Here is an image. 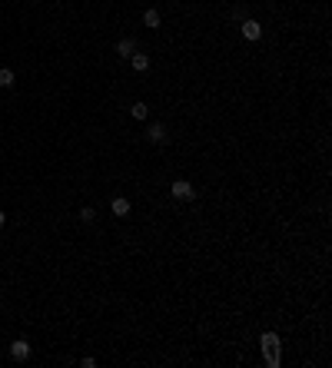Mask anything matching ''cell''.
<instances>
[{"label":"cell","mask_w":332,"mask_h":368,"mask_svg":"<svg viewBox=\"0 0 332 368\" xmlns=\"http://www.w3.org/2000/svg\"><path fill=\"white\" fill-rule=\"evenodd\" d=\"M262 352H266V365L276 368L279 365V335L266 332V335H262Z\"/></svg>","instance_id":"6da1fadb"},{"label":"cell","mask_w":332,"mask_h":368,"mask_svg":"<svg viewBox=\"0 0 332 368\" xmlns=\"http://www.w3.org/2000/svg\"><path fill=\"white\" fill-rule=\"evenodd\" d=\"M10 358H17V361H27V358H30V342L17 338V342L10 345Z\"/></svg>","instance_id":"7a4b0ae2"},{"label":"cell","mask_w":332,"mask_h":368,"mask_svg":"<svg viewBox=\"0 0 332 368\" xmlns=\"http://www.w3.org/2000/svg\"><path fill=\"white\" fill-rule=\"evenodd\" d=\"M170 192H173L176 199H193V186L186 183V179H176V183L170 186Z\"/></svg>","instance_id":"3957f363"},{"label":"cell","mask_w":332,"mask_h":368,"mask_svg":"<svg viewBox=\"0 0 332 368\" xmlns=\"http://www.w3.org/2000/svg\"><path fill=\"white\" fill-rule=\"evenodd\" d=\"M243 37H246V40H259V37H262L259 20H243Z\"/></svg>","instance_id":"277c9868"},{"label":"cell","mask_w":332,"mask_h":368,"mask_svg":"<svg viewBox=\"0 0 332 368\" xmlns=\"http://www.w3.org/2000/svg\"><path fill=\"white\" fill-rule=\"evenodd\" d=\"M146 136H150L153 143H163V139H166V126H163V123H153V126L146 129Z\"/></svg>","instance_id":"5b68a950"},{"label":"cell","mask_w":332,"mask_h":368,"mask_svg":"<svg viewBox=\"0 0 332 368\" xmlns=\"http://www.w3.org/2000/svg\"><path fill=\"white\" fill-rule=\"evenodd\" d=\"M117 53L120 56H133L136 53V40H130V37H127V40H120L117 43Z\"/></svg>","instance_id":"8992f818"},{"label":"cell","mask_w":332,"mask_h":368,"mask_svg":"<svg viewBox=\"0 0 332 368\" xmlns=\"http://www.w3.org/2000/svg\"><path fill=\"white\" fill-rule=\"evenodd\" d=\"M130 63H133V70H150V56H146V53H133V56H130Z\"/></svg>","instance_id":"52a82bcc"},{"label":"cell","mask_w":332,"mask_h":368,"mask_svg":"<svg viewBox=\"0 0 332 368\" xmlns=\"http://www.w3.org/2000/svg\"><path fill=\"white\" fill-rule=\"evenodd\" d=\"M113 216H120V219H123V216H127V212H130V202L127 199H123V196H117V199H113Z\"/></svg>","instance_id":"ba28073f"},{"label":"cell","mask_w":332,"mask_h":368,"mask_svg":"<svg viewBox=\"0 0 332 368\" xmlns=\"http://www.w3.org/2000/svg\"><path fill=\"white\" fill-rule=\"evenodd\" d=\"M130 113H133V120H146V116H150V106H146V103H133V106H130Z\"/></svg>","instance_id":"9c48e42d"},{"label":"cell","mask_w":332,"mask_h":368,"mask_svg":"<svg viewBox=\"0 0 332 368\" xmlns=\"http://www.w3.org/2000/svg\"><path fill=\"white\" fill-rule=\"evenodd\" d=\"M143 24L156 30V27H159V14H156V10H146V14H143Z\"/></svg>","instance_id":"30bf717a"},{"label":"cell","mask_w":332,"mask_h":368,"mask_svg":"<svg viewBox=\"0 0 332 368\" xmlns=\"http://www.w3.org/2000/svg\"><path fill=\"white\" fill-rule=\"evenodd\" d=\"M0 87H14V70H7V66L0 70Z\"/></svg>","instance_id":"8fae6325"},{"label":"cell","mask_w":332,"mask_h":368,"mask_svg":"<svg viewBox=\"0 0 332 368\" xmlns=\"http://www.w3.org/2000/svg\"><path fill=\"white\" fill-rule=\"evenodd\" d=\"M93 216H96L93 206H83V209H80V219H83V223H93Z\"/></svg>","instance_id":"7c38bea8"},{"label":"cell","mask_w":332,"mask_h":368,"mask_svg":"<svg viewBox=\"0 0 332 368\" xmlns=\"http://www.w3.org/2000/svg\"><path fill=\"white\" fill-rule=\"evenodd\" d=\"M0 226H4V209H0Z\"/></svg>","instance_id":"4fadbf2b"}]
</instances>
